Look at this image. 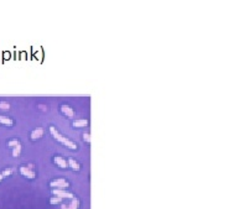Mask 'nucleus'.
Instances as JSON below:
<instances>
[{
	"mask_svg": "<svg viewBox=\"0 0 244 209\" xmlns=\"http://www.w3.org/2000/svg\"><path fill=\"white\" fill-rule=\"evenodd\" d=\"M19 171H20V173H21L24 177L29 178V180H34V178H36V172H35L34 170L27 168L26 166H21L20 168H19Z\"/></svg>",
	"mask_w": 244,
	"mask_h": 209,
	"instance_id": "7ed1b4c3",
	"label": "nucleus"
},
{
	"mask_svg": "<svg viewBox=\"0 0 244 209\" xmlns=\"http://www.w3.org/2000/svg\"><path fill=\"white\" fill-rule=\"evenodd\" d=\"M0 124L6 125V126H13V125H14V120H13V119H10V118H8V116L0 115Z\"/></svg>",
	"mask_w": 244,
	"mask_h": 209,
	"instance_id": "9d476101",
	"label": "nucleus"
},
{
	"mask_svg": "<svg viewBox=\"0 0 244 209\" xmlns=\"http://www.w3.org/2000/svg\"><path fill=\"white\" fill-rule=\"evenodd\" d=\"M61 209H68V205H66V204H62V205H61Z\"/></svg>",
	"mask_w": 244,
	"mask_h": 209,
	"instance_id": "aec40b11",
	"label": "nucleus"
},
{
	"mask_svg": "<svg viewBox=\"0 0 244 209\" xmlns=\"http://www.w3.org/2000/svg\"><path fill=\"white\" fill-rule=\"evenodd\" d=\"M14 171H15V170H14V168H11V167H10V168H5V170L1 172V175L4 176V178H5V177H9V176L13 175V172H14Z\"/></svg>",
	"mask_w": 244,
	"mask_h": 209,
	"instance_id": "ddd939ff",
	"label": "nucleus"
},
{
	"mask_svg": "<svg viewBox=\"0 0 244 209\" xmlns=\"http://www.w3.org/2000/svg\"><path fill=\"white\" fill-rule=\"evenodd\" d=\"M3 180H4V176H3V175H1V172H0V182H1V181H3Z\"/></svg>",
	"mask_w": 244,
	"mask_h": 209,
	"instance_id": "412c9836",
	"label": "nucleus"
},
{
	"mask_svg": "<svg viewBox=\"0 0 244 209\" xmlns=\"http://www.w3.org/2000/svg\"><path fill=\"white\" fill-rule=\"evenodd\" d=\"M67 163H68V167H71L73 171H79L81 170V165L78 163V161H76L74 158H68Z\"/></svg>",
	"mask_w": 244,
	"mask_h": 209,
	"instance_id": "1a4fd4ad",
	"label": "nucleus"
},
{
	"mask_svg": "<svg viewBox=\"0 0 244 209\" xmlns=\"http://www.w3.org/2000/svg\"><path fill=\"white\" fill-rule=\"evenodd\" d=\"M50 186L55 189H66L69 184L64 178H57V180H53L50 182Z\"/></svg>",
	"mask_w": 244,
	"mask_h": 209,
	"instance_id": "f03ea898",
	"label": "nucleus"
},
{
	"mask_svg": "<svg viewBox=\"0 0 244 209\" xmlns=\"http://www.w3.org/2000/svg\"><path fill=\"white\" fill-rule=\"evenodd\" d=\"M50 134L52 135V137H53V139H55L56 141L61 142L62 145H64L66 147H68L69 150H77V148H78V146H77L76 142L71 141L69 139H67V137H64L63 135H61V134L58 133V130H57L55 126H50Z\"/></svg>",
	"mask_w": 244,
	"mask_h": 209,
	"instance_id": "f257e3e1",
	"label": "nucleus"
},
{
	"mask_svg": "<svg viewBox=\"0 0 244 209\" xmlns=\"http://www.w3.org/2000/svg\"><path fill=\"white\" fill-rule=\"evenodd\" d=\"M20 153H21V144L16 145V146L13 148V156H14V157H19V156H20Z\"/></svg>",
	"mask_w": 244,
	"mask_h": 209,
	"instance_id": "9b49d317",
	"label": "nucleus"
},
{
	"mask_svg": "<svg viewBox=\"0 0 244 209\" xmlns=\"http://www.w3.org/2000/svg\"><path fill=\"white\" fill-rule=\"evenodd\" d=\"M79 207V199L78 198H73L72 203L68 205V209H78Z\"/></svg>",
	"mask_w": 244,
	"mask_h": 209,
	"instance_id": "f8f14e48",
	"label": "nucleus"
},
{
	"mask_svg": "<svg viewBox=\"0 0 244 209\" xmlns=\"http://www.w3.org/2000/svg\"><path fill=\"white\" fill-rule=\"evenodd\" d=\"M10 104L8 101H0V110H9Z\"/></svg>",
	"mask_w": 244,
	"mask_h": 209,
	"instance_id": "4468645a",
	"label": "nucleus"
},
{
	"mask_svg": "<svg viewBox=\"0 0 244 209\" xmlns=\"http://www.w3.org/2000/svg\"><path fill=\"white\" fill-rule=\"evenodd\" d=\"M26 167H27V168H30V170H34V165L32 163H29Z\"/></svg>",
	"mask_w": 244,
	"mask_h": 209,
	"instance_id": "6ab92c4d",
	"label": "nucleus"
},
{
	"mask_svg": "<svg viewBox=\"0 0 244 209\" xmlns=\"http://www.w3.org/2000/svg\"><path fill=\"white\" fill-rule=\"evenodd\" d=\"M59 110H61V113L64 115V116H67V118H73L74 116V110L71 108L69 105H66V104H63L59 106Z\"/></svg>",
	"mask_w": 244,
	"mask_h": 209,
	"instance_id": "39448f33",
	"label": "nucleus"
},
{
	"mask_svg": "<svg viewBox=\"0 0 244 209\" xmlns=\"http://www.w3.org/2000/svg\"><path fill=\"white\" fill-rule=\"evenodd\" d=\"M19 144H20V141H19V140H17V139H13V140H10V141L8 142V146L14 148L16 145H19Z\"/></svg>",
	"mask_w": 244,
	"mask_h": 209,
	"instance_id": "2eb2a0df",
	"label": "nucleus"
},
{
	"mask_svg": "<svg viewBox=\"0 0 244 209\" xmlns=\"http://www.w3.org/2000/svg\"><path fill=\"white\" fill-rule=\"evenodd\" d=\"M53 194H55V197H58V198H74L73 194L71 193V192H67V190H64V189H53Z\"/></svg>",
	"mask_w": 244,
	"mask_h": 209,
	"instance_id": "20e7f679",
	"label": "nucleus"
},
{
	"mask_svg": "<svg viewBox=\"0 0 244 209\" xmlns=\"http://www.w3.org/2000/svg\"><path fill=\"white\" fill-rule=\"evenodd\" d=\"M73 128L74 129H79V128H84L88 125V120L87 119H77V120L73 121Z\"/></svg>",
	"mask_w": 244,
	"mask_h": 209,
	"instance_id": "6e6552de",
	"label": "nucleus"
},
{
	"mask_svg": "<svg viewBox=\"0 0 244 209\" xmlns=\"http://www.w3.org/2000/svg\"><path fill=\"white\" fill-rule=\"evenodd\" d=\"M83 140L89 144V142H91V135H89L88 133H84V134H83Z\"/></svg>",
	"mask_w": 244,
	"mask_h": 209,
	"instance_id": "f3484780",
	"label": "nucleus"
},
{
	"mask_svg": "<svg viewBox=\"0 0 244 209\" xmlns=\"http://www.w3.org/2000/svg\"><path fill=\"white\" fill-rule=\"evenodd\" d=\"M53 162H55L59 168H63V170H66L68 168V163H67V161L64 160L63 157L61 156H56V157H53Z\"/></svg>",
	"mask_w": 244,
	"mask_h": 209,
	"instance_id": "0eeeda50",
	"label": "nucleus"
},
{
	"mask_svg": "<svg viewBox=\"0 0 244 209\" xmlns=\"http://www.w3.org/2000/svg\"><path fill=\"white\" fill-rule=\"evenodd\" d=\"M62 202V198H58V197H52L50 198V203L51 204H58V203Z\"/></svg>",
	"mask_w": 244,
	"mask_h": 209,
	"instance_id": "dca6fc26",
	"label": "nucleus"
},
{
	"mask_svg": "<svg viewBox=\"0 0 244 209\" xmlns=\"http://www.w3.org/2000/svg\"><path fill=\"white\" fill-rule=\"evenodd\" d=\"M44 136V128H36L35 130L31 131V135H30V139L32 141H36L39 139Z\"/></svg>",
	"mask_w": 244,
	"mask_h": 209,
	"instance_id": "423d86ee",
	"label": "nucleus"
},
{
	"mask_svg": "<svg viewBox=\"0 0 244 209\" xmlns=\"http://www.w3.org/2000/svg\"><path fill=\"white\" fill-rule=\"evenodd\" d=\"M39 109H40V110H42V111H47V106H46L45 104H40V105H39Z\"/></svg>",
	"mask_w": 244,
	"mask_h": 209,
	"instance_id": "a211bd4d",
	"label": "nucleus"
}]
</instances>
